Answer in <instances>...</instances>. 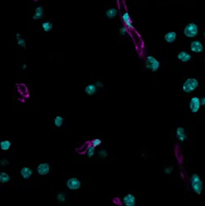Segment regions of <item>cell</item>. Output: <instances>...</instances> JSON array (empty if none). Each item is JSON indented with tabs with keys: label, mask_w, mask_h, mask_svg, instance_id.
Here are the masks:
<instances>
[{
	"label": "cell",
	"mask_w": 205,
	"mask_h": 206,
	"mask_svg": "<svg viewBox=\"0 0 205 206\" xmlns=\"http://www.w3.org/2000/svg\"><path fill=\"white\" fill-rule=\"evenodd\" d=\"M199 86V82L195 77H189L183 82L182 85V90L184 93L189 94L196 90Z\"/></svg>",
	"instance_id": "2"
},
{
	"label": "cell",
	"mask_w": 205,
	"mask_h": 206,
	"mask_svg": "<svg viewBox=\"0 0 205 206\" xmlns=\"http://www.w3.org/2000/svg\"><path fill=\"white\" fill-rule=\"evenodd\" d=\"M190 51L194 53H201L203 51V46L200 41L195 40L190 43Z\"/></svg>",
	"instance_id": "8"
},
{
	"label": "cell",
	"mask_w": 205,
	"mask_h": 206,
	"mask_svg": "<svg viewBox=\"0 0 205 206\" xmlns=\"http://www.w3.org/2000/svg\"><path fill=\"white\" fill-rule=\"evenodd\" d=\"M12 146V143L9 140H3L0 143V148L2 151H7L10 149Z\"/></svg>",
	"instance_id": "18"
},
{
	"label": "cell",
	"mask_w": 205,
	"mask_h": 206,
	"mask_svg": "<svg viewBox=\"0 0 205 206\" xmlns=\"http://www.w3.org/2000/svg\"><path fill=\"white\" fill-rule=\"evenodd\" d=\"M184 34L187 38H194L198 35L199 27L195 23H189L184 28Z\"/></svg>",
	"instance_id": "4"
},
{
	"label": "cell",
	"mask_w": 205,
	"mask_h": 206,
	"mask_svg": "<svg viewBox=\"0 0 205 206\" xmlns=\"http://www.w3.org/2000/svg\"><path fill=\"white\" fill-rule=\"evenodd\" d=\"M177 59L183 63H187L191 60V55L188 53L187 52L182 51L177 54Z\"/></svg>",
	"instance_id": "12"
},
{
	"label": "cell",
	"mask_w": 205,
	"mask_h": 206,
	"mask_svg": "<svg viewBox=\"0 0 205 206\" xmlns=\"http://www.w3.org/2000/svg\"><path fill=\"white\" fill-rule=\"evenodd\" d=\"M21 39V34H20L19 33H17V39Z\"/></svg>",
	"instance_id": "32"
},
{
	"label": "cell",
	"mask_w": 205,
	"mask_h": 206,
	"mask_svg": "<svg viewBox=\"0 0 205 206\" xmlns=\"http://www.w3.org/2000/svg\"><path fill=\"white\" fill-rule=\"evenodd\" d=\"M8 164H9V161H7V160L2 159V161H1V165H2V166H6V165H7Z\"/></svg>",
	"instance_id": "29"
},
{
	"label": "cell",
	"mask_w": 205,
	"mask_h": 206,
	"mask_svg": "<svg viewBox=\"0 0 205 206\" xmlns=\"http://www.w3.org/2000/svg\"><path fill=\"white\" fill-rule=\"evenodd\" d=\"M119 13V11L117 10L115 7H111V8L107 9L106 11V16L109 19H114L115 17H116L117 15Z\"/></svg>",
	"instance_id": "16"
},
{
	"label": "cell",
	"mask_w": 205,
	"mask_h": 206,
	"mask_svg": "<svg viewBox=\"0 0 205 206\" xmlns=\"http://www.w3.org/2000/svg\"><path fill=\"white\" fill-rule=\"evenodd\" d=\"M119 34L121 36H125L127 34V27L125 25H123L119 29Z\"/></svg>",
	"instance_id": "24"
},
{
	"label": "cell",
	"mask_w": 205,
	"mask_h": 206,
	"mask_svg": "<svg viewBox=\"0 0 205 206\" xmlns=\"http://www.w3.org/2000/svg\"><path fill=\"white\" fill-rule=\"evenodd\" d=\"M190 187L194 193H196L197 195H200L202 193L203 189V183L199 174H193L190 176Z\"/></svg>",
	"instance_id": "1"
},
{
	"label": "cell",
	"mask_w": 205,
	"mask_h": 206,
	"mask_svg": "<svg viewBox=\"0 0 205 206\" xmlns=\"http://www.w3.org/2000/svg\"><path fill=\"white\" fill-rule=\"evenodd\" d=\"M203 37H204V38H205V32H204V34H203Z\"/></svg>",
	"instance_id": "34"
},
{
	"label": "cell",
	"mask_w": 205,
	"mask_h": 206,
	"mask_svg": "<svg viewBox=\"0 0 205 206\" xmlns=\"http://www.w3.org/2000/svg\"><path fill=\"white\" fill-rule=\"evenodd\" d=\"M122 202L125 206H135L136 204V200L135 195L131 193L125 195L122 199Z\"/></svg>",
	"instance_id": "7"
},
{
	"label": "cell",
	"mask_w": 205,
	"mask_h": 206,
	"mask_svg": "<svg viewBox=\"0 0 205 206\" xmlns=\"http://www.w3.org/2000/svg\"><path fill=\"white\" fill-rule=\"evenodd\" d=\"M177 39V33L174 31H170V32L166 33L164 34V40L168 43H173Z\"/></svg>",
	"instance_id": "13"
},
{
	"label": "cell",
	"mask_w": 205,
	"mask_h": 206,
	"mask_svg": "<svg viewBox=\"0 0 205 206\" xmlns=\"http://www.w3.org/2000/svg\"><path fill=\"white\" fill-rule=\"evenodd\" d=\"M43 13H44V10L42 6L37 7L35 10V14L33 15V19L37 21V20H41L43 17Z\"/></svg>",
	"instance_id": "15"
},
{
	"label": "cell",
	"mask_w": 205,
	"mask_h": 206,
	"mask_svg": "<svg viewBox=\"0 0 205 206\" xmlns=\"http://www.w3.org/2000/svg\"><path fill=\"white\" fill-rule=\"evenodd\" d=\"M145 68L152 72H157L160 68V62L153 56H148L145 58Z\"/></svg>",
	"instance_id": "3"
},
{
	"label": "cell",
	"mask_w": 205,
	"mask_h": 206,
	"mask_svg": "<svg viewBox=\"0 0 205 206\" xmlns=\"http://www.w3.org/2000/svg\"><path fill=\"white\" fill-rule=\"evenodd\" d=\"M57 200H58L59 202H65V195L64 193H59L58 195H57Z\"/></svg>",
	"instance_id": "26"
},
{
	"label": "cell",
	"mask_w": 205,
	"mask_h": 206,
	"mask_svg": "<svg viewBox=\"0 0 205 206\" xmlns=\"http://www.w3.org/2000/svg\"><path fill=\"white\" fill-rule=\"evenodd\" d=\"M27 68V65H23V67H22V69H23V70H25V69Z\"/></svg>",
	"instance_id": "33"
},
{
	"label": "cell",
	"mask_w": 205,
	"mask_h": 206,
	"mask_svg": "<svg viewBox=\"0 0 205 206\" xmlns=\"http://www.w3.org/2000/svg\"><path fill=\"white\" fill-rule=\"evenodd\" d=\"M121 18H122V21H123V25L127 26V29H130V30H131V29L133 28V26H132V19H131V17H130L129 13L127 12V11L123 12V14H122Z\"/></svg>",
	"instance_id": "10"
},
{
	"label": "cell",
	"mask_w": 205,
	"mask_h": 206,
	"mask_svg": "<svg viewBox=\"0 0 205 206\" xmlns=\"http://www.w3.org/2000/svg\"><path fill=\"white\" fill-rule=\"evenodd\" d=\"M97 87L95 84H89L85 87V93L88 95H93L97 92Z\"/></svg>",
	"instance_id": "17"
},
{
	"label": "cell",
	"mask_w": 205,
	"mask_h": 206,
	"mask_svg": "<svg viewBox=\"0 0 205 206\" xmlns=\"http://www.w3.org/2000/svg\"><path fill=\"white\" fill-rule=\"evenodd\" d=\"M17 44L18 46H20V47H22L23 48H26V41H25L24 39L21 38V39H17Z\"/></svg>",
	"instance_id": "27"
},
{
	"label": "cell",
	"mask_w": 205,
	"mask_h": 206,
	"mask_svg": "<svg viewBox=\"0 0 205 206\" xmlns=\"http://www.w3.org/2000/svg\"><path fill=\"white\" fill-rule=\"evenodd\" d=\"M37 173L39 175H46L48 174L50 171V165L48 163H40L36 168Z\"/></svg>",
	"instance_id": "9"
},
{
	"label": "cell",
	"mask_w": 205,
	"mask_h": 206,
	"mask_svg": "<svg viewBox=\"0 0 205 206\" xmlns=\"http://www.w3.org/2000/svg\"><path fill=\"white\" fill-rule=\"evenodd\" d=\"M81 181L77 178H70L66 181V187L72 191H76L81 187Z\"/></svg>",
	"instance_id": "6"
},
{
	"label": "cell",
	"mask_w": 205,
	"mask_h": 206,
	"mask_svg": "<svg viewBox=\"0 0 205 206\" xmlns=\"http://www.w3.org/2000/svg\"><path fill=\"white\" fill-rule=\"evenodd\" d=\"M52 23L51 21H44L42 23V28L44 32H50L52 30Z\"/></svg>",
	"instance_id": "19"
},
{
	"label": "cell",
	"mask_w": 205,
	"mask_h": 206,
	"mask_svg": "<svg viewBox=\"0 0 205 206\" xmlns=\"http://www.w3.org/2000/svg\"><path fill=\"white\" fill-rule=\"evenodd\" d=\"M102 141L100 139H94V140H92V142H91V145L93 147H95V148H97V147L100 146L101 144H102Z\"/></svg>",
	"instance_id": "23"
},
{
	"label": "cell",
	"mask_w": 205,
	"mask_h": 206,
	"mask_svg": "<svg viewBox=\"0 0 205 206\" xmlns=\"http://www.w3.org/2000/svg\"><path fill=\"white\" fill-rule=\"evenodd\" d=\"M189 108L192 113H197L199 112L201 108L200 98L198 96L191 97V99H190V103H189Z\"/></svg>",
	"instance_id": "5"
},
{
	"label": "cell",
	"mask_w": 205,
	"mask_h": 206,
	"mask_svg": "<svg viewBox=\"0 0 205 206\" xmlns=\"http://www.w3.org/2000/svg\"><path fill=\"white\" fill-rule=\"evenodd\" d=\"M176 135H177V140H179L180 142H184L187 139L186 130H185L183 127L181 126L177 128V130H176Z\"/></svg>",
	"instance_id": "11"
},
{
	"label": "cell",
	"mask_w": 205,
	"mask_h": 206,
	"mask_svg": "<svg viewBox=\"0 0 205 206\" xmlns=\"http://www.w3.org/2000/svg\"><path fill=\"white\" fill-rule=\"evenodd\" d=\"M95 85L97 86V88H102V87H103V83H102V82H100V81H98V82H96Z\"/></svg>",
	"instance_id": "30"
},
{
	"label": "cell",
	"mask_w": 205,
	"mask_h": 206,
	"mask_svg": "<svg viewBox=\"0 0 205 206\" xmlns=\"http://www.w3.org/2000/svg\"><path fill=\"white\" fill-rule=\"evenodd\" d=\"M99 156L101 158L105 159V158H106L107 156H108V153H107L106 150H105V149H101V150L99 151Z\"/></svg>",
	"instance_id": "25"
},
{
	"label": "cell",
	"mask_w": 205,
	"mask_h": 206,
	"mask_svg": "<svg viewBox=\"0 0 205 206\" xmlns=\"http://www.w3.org/2000/svg\"><path fill=\"white\" fill-rule=\"evenodd\" d=\"M64 122V118L61 116H56L54 119V125L55 126L57 127V128H60L61 127V126L63 125Z\"/></svg>",
	"instance_id": "21"
},
{
	"label": "cell",
	"mask_w": 205,
	"mask_h": 206,
	"mask_svg": "<svg viewBox=\"0 0 205 206\" xmlns=\"http://www.w3.org/2000/svg\"><path fill=\"white\" fill-rule=\"evenodd\" d=\"M20 174H21V177L24 178V179H29L30 177L32 176L33 170H31L30 167L25 166V167L21 168V170L20 171Z\"/></svg>",
	"instance_id": "14"
},
{
	"label": "cell",
	"mask_w": 205,
	"mask_h": 206,
	"mask_svg": "<svg viewBox=\"0 0 205 206\" xmlns=\"http://www.w3.org/2000/svg\"><path fill=\"white\" fill-rule=\"evenodd\" d=\"M96 153V148L93 146H89L88 148V150H87V156L88 157V158H92L93 157V156L95 155Z\"/></svg>",
	"instance_id": "22"
},
{
	"label": "cell",
	"mask_w": 205,
	"mask_h": 206,
	"mask_svg": "<svg viewBox=\"0 0 205 206\" xmlns=\"http://www.w3.org/2000/svg\"><path fill=\"white\" fill-rule=\"evenodd\" d=\"M200 103H201V106H203V107H204L205 106V96L200 98Z\"/></svg>",
	"instance_id": "31"
},
{
	"label": "cell",
	"mask_w": 205,
	"mask_h": 206,
	"mask_svg": "<svg viewBox=\"0 0 205 206\" xmlns=\"http://www.w3.org/2000/svg\"><path fill=\"white\" fill-rule=\"evenodd\" d=\"M173 167H167L164 169V173L167 174H170L172 172H173Z\"/></svg>",
	"instance_id": "28"
},
{
	"label": "cell",
	"mask_w": 205,
	"mask_h": 206,
	"mask_svg": "<svg viewBox=\"0 0 205 206\" xmlns=\"http://www.w3.org/2000/svg\"><path fill=\"white\" fill-rule=\"evenodd\" d=\"M10 179H11V178L9 176V174H7L5 172H1L0 173V183H8Z\"/></svg>",
	"instance_id": "20"
}]
</instances>
